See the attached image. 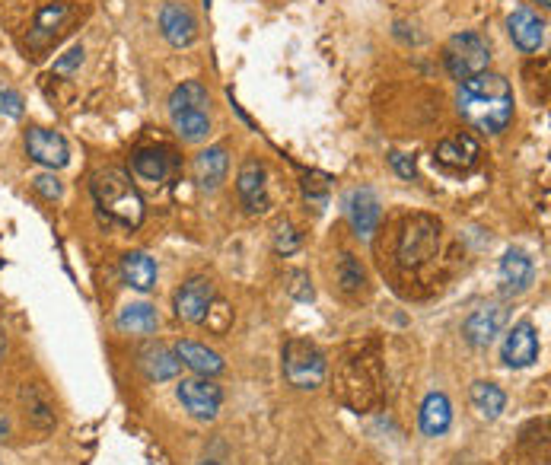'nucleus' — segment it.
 <instances>
[{"label":"nucleus","mask_w":551,"mask_h":465,"mask_svg":"<svg viewBox=\"0 0 551 465\" xmlns=\"http://www.w3.org/2000/svg\"><path fill=\"white\" fill-rule=\"evenodd\" d=\"M176 354H179L182 364L188 370H195L198 376H217V373H223L220 354L211 351V348H204V344H198V341H179L176 344Z\"/></svg>","instance_id":"obj_22"},{"label":"nucleus","mask_w":551,"mask_h":465,"mask_svg":"<svg viewBox=\"0 0 551 465\" xmlns=\"http://www.w3.org/2000/svg\"><path fill=\"white\" fill-rule=\"evenodd\" d=\"M303 195L309 204H316V211H322V204H325V195H329V182H325V176H306L303 179Z\"/></svg>","instance_id":"obj_31"},{"label":"nucleus","mask_w":551,"mask_h":465,"mask_svg":"<svg viewBox=\"0 0 551 465\" xmlns=\"http://www.w3.org/2000/svg\"><path fill=\"white\" fill-rule=\"evenodd\" d=\"M507 29H510L513 45L526 51V55H532V51H539L545 45V20L529 7L513 10L510 20H507Z\"/></svg>","instance_id":"obj_15"},{"label":"nucleus","mask_w":551,"mask_h":465,"mask_svg":"<svg viewBox=\"0 0 551 465\" xmlns=\"http://www.w3.org/2000/svg\"><path fill=\"white\" fill-rule=\"evenodd\" d=\"M389 163H392V169L399 172L402 179H408V182L415 179V172H418V169H415V160H411V157H405V153L392 150V153H389Z\"/></svg>","instance_id":"obj_36"},{"label":"nucleus","mask_w":551,"mask_h":465,"mask_svg":"<svg viewBox=\"0 0 551 465\" xmlns=\"http://www.w3.org/2000/svg\"><path fill=\"white\" fill-rule=\"evenodd\" d=\"M32 185H36V192H39V195H45L48 201L61 198V182H58L55 176H48V172H42V176L32 179Z\"/></svg>","instance_id":"obj_35"},{"label":"nucleus","mask_w":551,"mask_h":465,"mask_svg":"<svg viewBox=\"0 0 551 465\" xmlns=\"http://www.w3.org/2000/svg\"><path fill=\"white\" fill-rule=\"evenodd\" d=\"M469 402H472V408L478 411L481 418H488V421H494V418H501V411L507 408V395H504V389L501 386H494V383H472V389H469Z\"/></svg>","instance_id":"obj_25"},{"label":"nucleus","mask_w":551,"mask_h":465,"mask_svg":"<svg viewBox=\"0 0 551 465\" xmlns=\"http://www.w3.org/2000/svg\"><path fill=\"white\" fill-rule=\"evenodd\" d=\"M157 325H160V316L150 303H131L118 313V329L125 335H150L157 332Z\"/></svg>","instance_id":"obj_24"},{"label":"nucleus","mask_w":551,"mask_h":465,"mask_svg":"<svg viewBox=\"0 0 551 465\" xmlns=\"http://www.w3.org/2000/svg\"><path fill=\"white\" fill-rule=\"evenodd\" d=\"M67 16H71V7L67 4H45L36 13V23H32V29H29V45L36 51L48 48L51 42L58 39V32L64 29Z\"/></svg>","instance_id":"obj_19"},{"label":"nucleus","mask_w":551,"mask_h":465,"mask_svg":"<svg viewBox=\"0 0 551 465\" xmlns=\"http://www.w3.org/2000/svg\"><path fill=\"white\" fill-rule=\"evenodd\" d=\"M160 32L172 48H188L198 39V20L185 4H176V0H172V4H166L160 10Z\"/></svg>","instance_id":"obj_12"},{"label":"nucleus","mask_w":551,"mask_h":465,"mask_svg":"<svg viewBox=\"0 0 551 465\" xmlns=\"http://www.w3.org/2000/svg\"><path fill=\"white\" fill-rule=\"evenodd\" d=\"M437 249H440V223L434 217L418 214L402 227V236H399V262H402V268L427 265L430 258L437 255Z\"/></svg>","instance_id":"obj_4"},{"label":"nucleus","mask_w":551,"mask_h":465,"mask_svg":"<svg viewBox=\"0 0 551 465\" xmlns=\"http://www.w3.org/2000/svg\"><path fill=\"white\" fill-rule=\"evenodd\" d=\"M204 465H217V462H204Z\"/></svg>","instance_id":"obj_40"},{"label":"nucleus","mask_w":551,"mask_h":465,"mask_svg":"<svg viewBox=\"0 0 551 465\" xmlns=\"http://www.w3.org/2000/svg\"><path fill=\"white\" fill-rule=\"evenodd\" d=\"M211 96L198 80H185L182 86H176L169 96V112H182V109H208Z\"/></svg>","instance_id":"obj_27"},{"label":"nucleus","mask_w":551,"mask_h":465,"mask_svg":"<svg viewBox=\"0 0 551 465\" xmlns=\"http://www.w3.org/2000/svg\"><path fill=\"white\" fill-rule=\"evenodd\" d=\"M507 325V309L501 303H488L478 306L475 313L462 322V335L472 344V348H488V344L504 332Z\"/></svg>","instance_id":"obj_9"},{"label":"nucleus","mask_w":551,"mask_h":465,"mask_svg":"<svg viewBox=\"0 0 551 465\" xmlns=\"http://www.w3.org/2000/svg\"><path fill=\"white\" fill-rule=\"evenodd\" d=\"M453 424V405L443 392H430L421 405V430L427 437H443Z\"/></svg>","instance_id":"obj_20"},{"label":"nucleus","mask_w":551,"mask_h":465,"mask_svg":"<svg viewBox=\"0 0 551 465\" xmlns=\"http://www.w3.org/2000/svg\"><path fill=\"white\" fill-rule=\"evenodd\" d=\"M4 351H7V338H4V332H0V357H4Z\"/></svg>","instance_id":"obj_38"},{"label":"nucleus","mask_w":551,"mask_h":465,"mask_svg":"<svg viewBox=\"0 0 551 465\" xmlns=\"http://www.w3.org/2000/svg\"><path fill=\"white\" fill-rule=\"evenodd\" d=\"M23 402H26V418H29L32 424H39V427H51V424H55V415H51L48 402L39 399L36 386H29V389L23 392Z\"/></svg>","instance_id":"obj_29"},{"label":"nucleus","mask_w":551,"mask_h":465,"mask_svg":"<svg viewBox=\"0 0 551 465\" xmlns=\"http://www.w3.org/2000/svg\"><path fill=\"white\" fill-rule=\"evenodd\" d=\"M26 153L29 160H36L39 166H48V169H64L71 163V147H67V141L58 131H48V128L26 131Z\"/></svg>","instance_id":"obj_8"},{"label":"nucleus","mask_w":551,"mask_h":465,"mask_svg":"<svg viewBox=\"0 0 551 465\" xmlns=\"http://www.w3.org/2000/svg\"><path fill=\"white\" fill-rule=\"evenodd\" d=\"M172 128L188 144H198L211 134V112L208 109H182V112H169Z\"/></svg>","instance_id":"obj_23"},{"label":"nucleus","mask_w":551,"mask_h":465,"mask_svg":"<svg viewBox=\"0 0 551 465\" xmlns=\"http://www.w3.org/2000/svg\"><path fill=\"white\" fill-rule=\"evenodd\" d=\"M287 294L294 297L297 303H313L316 300V287H313V281H309L306 271H294V274H290Z\"/></svg>","instance_id":"obj_30"},{"label":"nucleus","mask_w":551,"mask_h":465,"mask_svg":"<svg viewBox=\"0 0 551 465\" xmlns=\"http://www.w3.org/2000/svg\"><path fill=\"white\" fill-rule=\"evenodd\" d=\"M26 112V102L23 96L10 90V86H0V115H7V118H23Z\"/></svg>","instance_id":"obj_32"},{"label":"nucleus","mask_w":551,"mask_h":465,"mask_svg":"<svg viewBox=\"0 0 551 465\" xmlns=\"http://www.w3.org/2000/svg\"><path fill=\"white\" fill-rule=\"evenodd\" d=\"M265 166L258 160H246L243 169H239V179H236V192L243 208L249 214H262L268 211V182H265Z\"/></svg>","instance_id":"obj_13"},{"label":"nucleus","mask_w":551,"mask_h":465,"mask_svg":"<svg viewBox=\"0 0 551 465\" xmlns=\"http://www.w3.org/2000/svg\"><path fill=\"white\" fill-rule=\"evenodd\" d=\"M536 4H539L542 10H548V7H551V0H536Z\"/></svg>","instance_id":"obj_39"},{"label":"nucleus","mask_w":551,"mask_h":465,"mask_svg":"<svg viewBox=\"0 0 551 465\" xmlns=\"http://www.w3.org/2000/svg\"><path fill=\"white\" fill-rule=\"evenodd\" d=\"M504 364L510 370H523V367H532L539 360V332L532 322H516L507 341H504Z\"/></svg>","instance_id":"obj_11"},{"label":"nucleus","mask_w":551,"mask_h":465,"mask_svg":"<svg viewBox=\"0 0 551 465\" xmlns=\"http://www.w3.org/2000/svg\"><path fill=\"white\" fill-rule=\"evenodd\" d=\"M204 4H211V0H204Z\"/></svg>","instance_id":"obj_41"},{"label":"nucleus","mask_w":551,"mask_h":465,"mask_svg":"<svg viewBox=\"0 0 551 465\" xmlns=\"http://www.w3.org/2000/svg\"><path fill=\"white\" fill-rule=\"evenodd\" d=\"M536 278V265L523 249H510L501 258V281H504V294H526Z\"/></svg>","instance_id":"obj_18"},{"label":"nucleus","mask_w":551,"mask_h":465,"mask_svg":"<svg viewBox=\"0 0 551 465\" xmlns=\"http://www.w3.org/2000/svg\"><path fill=\"white\" fill-rule=\"evenodd\" d=\"M335 278H338L341 294L354 297V294H360V287H364V281H367V271H364V265H360V258H354L351 252H344V255L338 258Z\"/></svg>","instance_id":"obj_28"},{"label":"nucleus","mask_w":551,"mask_h":465,"mask_svg":"<svg viewBox=\"0 0 551 465\" xmlns=\"http://www.w3.org/2000/svg\"><path fill=\"white\" fill-rule=\"evenodd\" d=\"M80 64H83V45H74L64 58L55 61V74H74Z\"/></svg>","instance_id":"obj_34"},{"label":"nucleus","mask_w":551,"mask_h":465,"mask_svg":"<svg viewBox=\"0 0 551 465\" xmlns=\"http://www.w3.org/2000/svg\"><path fill=\"white\" fill-rule=\"evenodd\" d=\"M172 306H176V316L182 322H204L211 316V306H214V284L211 278H192L185 281L179 290H176V300H172Z\"/></svg>","instance_id":"obj_7"},{"label":"nucleus","mask_w":551,"mask_h":465,"mask_svg":"<svg viewBox=\"0 0 551 465\" xmlns=\"http://www.w3.org/2000/svg\"><path fill=\"white\" fill-rule=\"evenodd\" d=\"M344 214H348L351 227L360 239H370L376 227H380L383 208H380V198H376L370 188H354V192L344 198Z\"/></svg>","instance_id":"obj_10"},{"label":"nucleus","mask_w":551,"mask_h":465,"mask_svg":"<svg viewBox=\"0 0 551 465\" xmlns=\"http://www.w3.org/2000/svg\"><path fill=\"white\" fill-rule=\"evenodd\" d=\"M137 367L144 370V376L150 383H166V380H176L179 370H182V360L176 354V348H166V344H147L141 351V360Z\"/></svg>","instance_id":"obj_16"},{"label":"nucleus","mask_w":551,"mask_h":465,"mask_svg":"<svg viewBox=\"0 0 551 465\" xmlns=\"http://www.w3.org/2000/svg\"><path fill=\"white\" fill-rule=\"evenodd\" d=\"M284 376L297 389H316L325 380V354L313 341L290 338L284 344Z\"/></svg>","instance_id":"obj_5"},{"label":"nucleus","mask_w":551,"mask_h":465,"mask_svg":"<svg viewBox=\"0 0 551 465\" xmlns=\"http://www.w3.org/2000/svg\"><path fill=\"white\" fill-rule=\"evenodd\" d=\"M478 157H481V147L472 134H453L446 137V141H440L434 150V160L453 172H469L478 163Z\"/></svg>","instance_id":"obj_14"},{"label":"nucleus","mask_w":551,"mask_h":465,"mask_svg":"<svg viewBox=\"0 0 551 465\" xmlns=\"http://www.w3.org/2000/svg\"><path fill=\"white\" fill-rule=\"evenodd\" d=\"M122 281L134 290H141V294H147V290L157 284V262L147 255V252H128L122 255Z\"/></svg>","instance_id":"obj_21"},{"label":"nucleus","mask_w":551,"mask_h":465,"mask_svg":"<svg viewBox=\"0 0 551 465\" xmlns=\"http://www.w3.org/2000/svg\"><path fill=\"white\" fill-rule=\"evenodd\" d=\"M176 395H179V402L185 405L188 415L198 418V421H214L220 405H223L220 386L211 383L208 376H204V380H182L179 389H176Z\"/></svg>","instance_id":"obj_6"},{"label":"nucleus","mask_w":551,"mask_h":465,"mask_svg":"<svg viewBox=\"0 0 551 465\" xmlns=\"http://www.w3.org/2000/svg\"><path fill=\"white\" fill-rule=\"evenodd\" d=\"M459 115L481 131V134H501L513 122V90L501 74H478L466 83H459Z\"/></svg>","instance_id":"obj_1"},{"label":"nucleus","mask_w":551,"mask_h":465,"mask_svg":"<svg viewBox=\"0 0 551 465\" xmlns=\"http://www.w3.org/2000/svg\"><path fill=\"white\" fill-rule=\"evenodd\" d=\"M90 188H93L96 208L102 211V217H109L112 223H118V227H125V230H137L144 223V198L134 188L125 169H115V166L99 169Z\"/></svg>","instance_id":"obj_2"},{"label":"nucleus","mask_w":551,"mask_h":465,"mask_svg":"<svg viewBox=\"0 0 551 465\" xmlns=\"http://www.w3.org/2000/svg\"><path fill=\"white\" fill-rule=\"evenodd\" d=\"M7 430H10V424H7L4 418H0V437H7Z\"/></svg>","instance_id":"obj_37"},{"label":"nucleus","mask_w":551,"mask_h":465,"mask_svg":"<svg viewBox=\"0 0 551 465\" xmlns=\"http://www.w3.org/2000/svg\"><path fill=\"white\" fill-rule=\"evenodd\" d=\"M195 182L204 188V192H214V188L223 185L227 179V169H230V157H227V147L223 144H214L208 150H201L195 157Z\"/></svg>","instance_id":"obj_17"},{"label":"nucleus","mask_w":551,"mask_h":465,"mask_svg":"<svg viewBox=\"0 0 551 465\" xmlns=\"http://www.w3.org/2000/svg\"><path fill=\"white\" fill-rule=\"evenodd\" d=\"M134 176L137 179H144V182H153V185H160L166 179V172H169V163H166V153L157 150V147H141L134 153Z\"/></svg>","instance_id":"obj_26"},{"label":"nucleus","mask_w":551,"mask_h":465,"mask_svg":"<svg viewBox=\"0 0 551 465\" xmlns=\"http://www.w3.org/2000/svg\"><path fill=\"white\" fill-rule=\"evenodd\" d=\"M491 64V45L481 32H456V36L443 45V67L453 80L466 83L478 74H485Z\"/></svg>","instance_id":"obj_3"},{"label":"nucleus","mask_w":551,"mask_h":465,"mask_svg":"<svg viewBox=\"0 0 551 465\" xmlns=\"http://www.w3.org/2000/svg\"><path fill=\"white\" fill-rule=\"evenodd\" d=\"M274 249L281 255H294L300 249V233L290 227V223H281L278 233H274Z\"/></svg>","instance_id":"obj_33"}]
</instances>
